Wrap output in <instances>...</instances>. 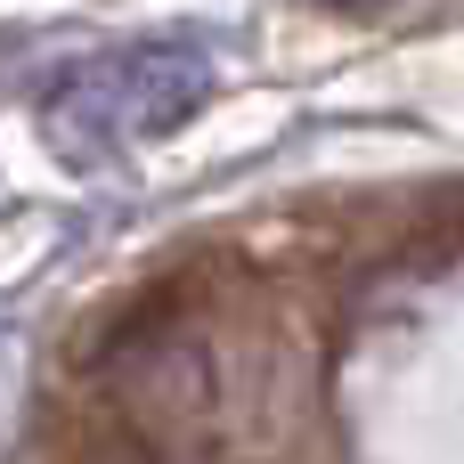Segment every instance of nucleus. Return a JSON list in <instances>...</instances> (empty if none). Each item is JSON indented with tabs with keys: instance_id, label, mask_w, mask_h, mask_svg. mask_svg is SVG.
Masks as SVG:
<instances>
[{
	"instance_id": "obj_1",
	"label": "nucleus",
	"mask_w": 464,
	"mask_h": 464,
	"mask_svg": "<svg viewBox=\"0 0 464 464\" xmlns=\"http://www.w3.org/2000/svg\"><path fill=\"white\" fill-rule=\"evenodd\" d=\"M212 82H220V65L196 41H122V49H98L49 82L41 130L65 163H106L139 139L179 130L212 98Z\"/></svg>"
},
{
	"instance_id": "obj_2",
	"label": "nucleus",
	"mask_w": 464,
	"mask_h": 464,
	"mask_svg": "<svg viewBox=\"0 0 464 464\" xmlns=\"http://www.w3.org/2000/svg\"><path fill=\"white\" fill-rule=\"evenodd\" d=\"M318 8H351L359 16V8H383V0H318Z\"/></svg>"
}]
</instances>
